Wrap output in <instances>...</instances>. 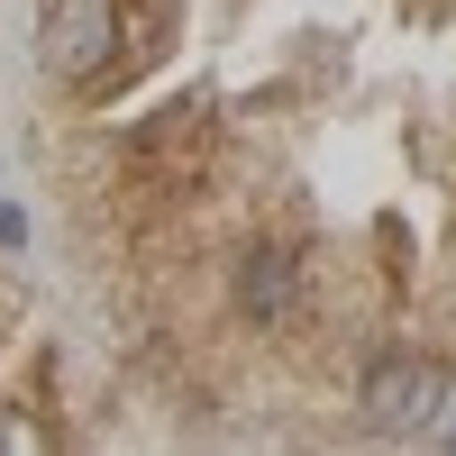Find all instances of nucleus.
Returning <instances> with one entry per match:
<instances>
[{
    "instance_id": "obj_1",
    "label": "nucleus",
    "mask_w": 456,
    "mask_h": 456,
    "mask_svg": "<svg viewBox=\"0 0 456 456\" xmlns=\"http://www.w3.org/2000/svg\"><path fill=\"white\" fill-rule=\"evenodd\" d=\"M438 411H447V374L429 356H384V365L365 374V420L374 429L420 438V429H438Z\"/></svg>"
},
{
    "instance_id": "obj_2",
    "label": "nucleus",
    "mask_w": 456,
    "mask_h": 456,
    "mask_svg": "<svg viewBox=\"0 0 456 456\" xmlns=\"http://www.w3.org/2000/svg\"><path fill=\"white\" fill-rule=\"evenodd\" d=\"M37 46H46V64L64 83H92V73L119 55V10H110V0H46Z\"/></svg>"
},
{
    "instance_id": "obj_3",
    "label": "nucleus",
    "mask_w": 456,
    "mask_h": 456,
    "mask_svg": "<svg viewBox=\"0 0 456 456\" xmlns=\"http://www.w3.org/2000/svg\"><path fill=\"white\" fill-rule=\"evenodd\" d=\"M238 301H247L256 320H283V311H292V256H283V247H256V256L238 265Z\"/></svg>"
},
{
    "instance_id": "obj_4",
    "label": "nucleus",
    "mask_w": 456,
    "mask_h": 456,
    "mask_svg": "<svg viewBox=\"0 0 456 456\" xmlns=\"http://www.w3.org/2000/svg\"><path fill=\"white\" fill-rule=\"evenodd\" d=\"M0 456H46V438H37V420H19V411H0Z\"/></svg>"
},
{
    "instance_id": "obj_5",
    "label": "nucleus",
    "mask_w": 456,
    "mask_h": 456,
    "mask_svg": "<svg viewBox=\"0 0 456 456\" xmlns=\"http://www.w3.org/2000/svg\"><path fill=\"white\" fill-rule=\"evenodd\" d=\"M447 447H456V429H447Z\"/></svg>"
}]
</instances>
